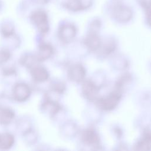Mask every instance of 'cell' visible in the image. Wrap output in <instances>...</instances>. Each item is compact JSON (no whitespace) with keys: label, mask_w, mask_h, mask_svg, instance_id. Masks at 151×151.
<instances>
[{"label":"cell","mask_w":151,"mask_h":151,"mask_svg":"<svg viewBox=\"0 0 151 151\" xmlns=\"http://www.w3.org/2000/svg\"><path fill=\"white\" fill-rule=\"evenodd\" d=\"M32 24L42 34L49 29V20L47 11L41 6L35 8L28 16Z\"/></svg>","instance_id":"cell-1"},{"label":"cell","mask_w":151,"mask_h":151,"mask_svg":"<svg viewBox=\"0 0 151 151\" xmlns=\"http://www.w3.org/2000/svg\"><path fill=\"white\" fill-rule=\"evenodd\" d=\"M121 98V92L117 89L108 96L101 98L97 100L98 106L103 110L110 111L113 110L117 106Z\"/></svg>","instance_id":"cell-2"},{"label":"cell","mask_w":151,"mask_h":151,"mask_svg":"<svg viewBox=\"0 0 151 151\" xmlns=\"http://www.w3.org/2000/svg\"><path fill=\"white\" fill-rule=\"evenodd\" d=\"M111 15L117 21L126 22L131 19L133 13L128 6L123 4H116L111 9Z\"/></svg>","instance_id":"cell-3"},{"label":"cell","mask_w":151,"mask_h":151,"mask_svg":"<svg viewBox=\"0 0 151 151\" xmlns=\"http://www.w3.org/2000/svg\"><path fill=\"white\" fill-rule=\"evenodd\" d=\"M77 29L75 26L70 23L62 24L58 29V35L64 42H70L76 36Z\"/></svg>","instance_id":"cell-4"},{"label":"cell","mask_w":151,"mask_h":151,"mask_svg":"<svg viewBox=\"0 0 151 151\" xmlns=\"http://www.w3.org/2000/svg\"><path fill=\"white\" fill-rule=\"evenodd\" d=\"M97 86L91 80L84 81L82 86V93L83 96L88 100L93 101L96 99L98 94Z\"/></svg>","instance_id":"cell-5"},{"label":"cell","mask_w":151,"mask_h":151,"mask_svg":"<svg viewBox=\"0 0 151 151\" xmlns=\"http://www.w3.org/2000/svg\"><path fill=\"white\" fill-rule=\"evenodd\" d=\"M85 76L86 70L82 65L79 64L72 65L68 70V76L70 78L76 83L83 81Z\"/></svg>","instance_id":"cell-6"},{"label":"cell","mask_w":151,"mask_h":151,"mask_svg":"<svg viewBox=\"0 0 151 151\" xmlns=\"http://www.w3.org/2000/svg\"><path fill=\"white\" fill-rule=\"evenodd\" d=\"M82 140L87 145L97 147L99 145L100 139L97 133L92 129H87L82 134Z\"/></svg>","instance_id":"cell-7"},{"label":"cell","mask_w":151,"mask_h":151,"mask_svg":"<svg viewBox=\"0 0 151 151\" xmlns=\"http://www.w3.org/2000/svg\"><path fill=\"white\" fill-rule=\"evenodd\" d=\"M84 44L88 50L94 51L100 47L101 39L96 32L92 31L85 38Z\"/></svg>","instance_id":"cell-8"},{"label":"cell","mask_w":151,"mask_h":151,"mask_svg":"<svg viewBox=\"0 0 151 151\" xmlns=\"http://www.w3.org/2000/svg\"><path fill=\"white\" fill-rule=\"evenodd\" d=\"M136 150H147L151 147V132H146L143 138L137 142L135 146Z\"/></svg>","instance_id":"cell-9"},{"label":"cell","mask_w":151,"mask_h":151,"mask_svg":"<svg viewBox=\"0 0 151 151\" xmlns=\"http://www.w3.org/2000/svg\"><path fill=\"white\" fill-rule=\"evenodd\" d=\"M29 93V88L24 84H18L14 90V94L15 98L18 100H24L26 99Z\"/></svg>","instance_id":"cell-10"},{"label":"cell","mask_w":151,"mask_h":151,"mask_svg":"<svg viewBox=\"0 0 151 151\" xmlns=\"http://www.w3.org/2000/svg\"><path fill=\"white\" fill-rule=\"evenodd\" d=\"M14 143V138L9 134H3L0 135V148H9Z\"/></svg>","instance_id":"cell-11"},{"label":"cell","mask_w":151,"mask_h":151,"mask_svg":"<svg viewBox=\"0 0 151 151\" xmlns=\"http://www.w3.org/2000/svg\"><path fill=\"white\" fill-rule=\"evenodd\" d=\"M14 113L9 109H0V123L3 124L9 123L13 119Z\"/></svg>","instance_id":"cell-12"},{"label":"cell","mask_w":151,"mask_h":151,"mask_svg":"<svg viewBox=\"0 0 151 151\" xmlns=\"http://www.w3.org/2000/svg\"><path fill=\"white\" fill-rule=\"evenodd\" d=\"M140 4L145 11L147 23L151 26V0H140Z\"/></svg>","instance_id":"cell-13"},{"label":"cell","mask_w":151,"mask_h":151,"mask_svg":"<svg viewBox=\"0 0 151 151\" xmlns=\"http://www.w3.org/2000/svg\"><path fill=\"white\" fill-rule=\"evenodd\" d=\"M32 75L34 78L37 81H44L48 78L47 71L42 67L36 68L34 70Z\"/></svg>","instance_id":"cell-14"},{"label":"cell","mask_w":151,"mask_h":151,"mask_svg":"<svg viewBox=\"0 0 151 151\" xmlns=\"http://www.w3.org/2000/svg\"><path fill=\"white\" fill-rule=\"evenodd\" d=\"M52 52V49L51 47L49 45H44L41 47V59H45L50 57Z\"/></svg>","instance_id":"cell-15"},{"label":"cell","mask_w":151,"mask_h":151,"mask_svg":"<svg viewBox=\"0 0 151 151\" xmlns=\"http://www.w3.org/2000/svg\"><path fill=\"white\" fill-rule=\"evenodd\" d=\"M4 6V2L2 0H0V12L3 9Z\"/></svg>","instance_id":"cell-16"},{"label":"cell","mask_w":151,"mask_h":151,"mask_svg":"<svg viewBox=\"0 0 151 151\" xmlns=\"http://www.w3.org/2000/svg\"><path fill=\"white\" fill-rule=\"evenodd\" d=\"M32 1H34V0H32Z\"/></svg>","instance_id":"cell-17"}]
</instances>
